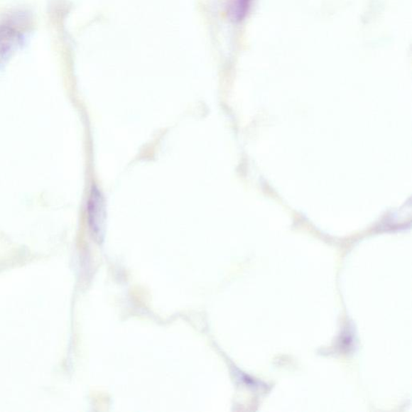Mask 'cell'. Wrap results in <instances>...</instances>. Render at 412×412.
I'll use <instances>...</instances> for the list:
<instances>
[{
    "mask_svg": "<svg viewBox=\"0 0 412 412\" xmlns=\"http://www.w3.org/2000/svg\"><path fill=\"white\" fill-rule=\"evenodd\" d=\"M88 215L90 225L94 232H99L105 219V205L102 193L97 187H93L89 199Z\"/></svg>",
    "mask_w": 412,
    "mask_h": 412,
    "instance_id": "cell-1",
    "label": "cell"
},
{
    "mask_svg": "<svg viewBox=\"0 0 412 412\" xmlns=\"http://www.w3.org/2000/svg\"><path fill=\"white\" fill-rule=\"evenodd\" d=\"M253 0H230L229 12L235 21H244L251 9Z\"/></svg>",
    "mask_w": 412,
    "mask_h": 412,
    "instance_id": "cell-2",
    "label": "cell"
}]
</instances>
